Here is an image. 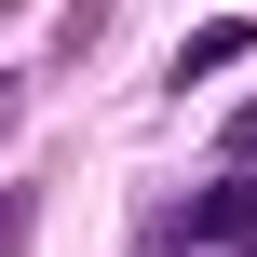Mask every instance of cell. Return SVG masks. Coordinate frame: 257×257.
Instances as JSON below:
<instances>
[{
    "mask_svg": "<svg viewBox=\"0 0 257 257\" xmlns=\"http://www.w3.org/2000/svg\"><path fill=\"white\" fill-rule=\"evenodd\" d=\"M27 230H41V190H0V257H27Z\"/></svg>",
    "mask_w": 257,
    "mask_h": 257,
    "instance_id": "3",
    "label": "cell"
},
{
    "mask_svg": "<svg viewBox=\"0 0 257 257\" xmlns=\"http://www.w3.org/2000/svg\"><path fill=\"white\" fill-rule=\"evenodd\" d=\"M149 257H257V176H217L149 217Z\"/></svg>",
    "mask_w": 257,
    "mask_h": 257,
    "instance_id": "1",
    "label": "cell"
},
{
    "mask_svg": "<svg viewBox=\"0 0 257 257\" xmlns=\"http://www.w3.org/2000/svg\"><path fill=\"white\" fill-rule=\"evenodd\" d=\"M0 149H14V81H0Z\"/></svg>",
    "mask_w": 257,
    "mask_h": 257,
    "instance_id": "4",
    "label": "cell"
},
{
    "mask_svg": "<svg viewBox=\"0 0 257 257\" xmlns=\"http://www.w3.org/2000/svg\"><path fill=\"white\" fill-rule=\"evenodd\" d=\"M217 68H257V14H203V27L176 41V95H190V81H217Z\"/></svg>",
    "mask_w": 257,
    "mask_h": 257,
    "instance_id": "2",
    "label": "cell"
}]
</instances>
